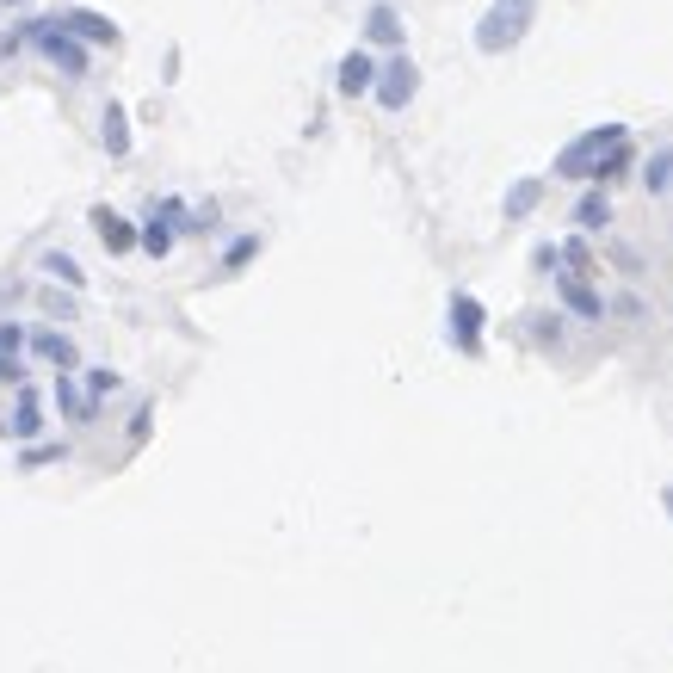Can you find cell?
Here are the masks:
<instances>
[{
	"instance_id": "7402d4cb",
	"label": "cell",
	"mask_w": 673,
	"mask_h": 673,
	"mask_svg": "<svg viewBox=\"0 0 673 673\" xmlns=\"http://www.w3.org/2000/svg\"><path fill=\"white\" fill-rule=\"evenodd\" d=\"M254 254H260V235H241V241H229V254H223V260H229V266H247Z\"/></svg>"
},
{
	"instance_id": "cb8c5ba5",
	"label": "cell",
	"mask_w": 673,
	"mask_h": 673,
	"mask_svg": "<svg viewBox=\"0 0 673 673\" xmlns=\"http://www.w3.org/2000/svg\"><path fill=\"white\" fill-rule=\"evenodd\" d=\"M56 457H68V445H38V451H25V470H38V464H56Z\"/></svg>"
},
{
	"instance_id": "2e32d148",
	"label": "cell",
	"mask_w": 673,
	"mask_h": 673,
	"mask_svg": "<svg viewBox=\"0 0 673 673\" xmlns=\"http://www.w3.org/2000/svg\"><path fill=\"white\" fill-rule=\"evenodd\" d=\"M44 272H50V278H62L68 291H81V285H87V272H81L75 260H68V254H44Z\"/></svg>"
},
{
	"instance_id": "3957f363",
	"label": "cell",
	"mask_w": 673,
	"mask_h": 673,
	"mask_svg": "<svg viewBox=\"0 0 673 673\" xmlns=\"http://www.w3.org/2000/svg\"><path fill=\"white\" fill-rule=\"evenodd\" d=\"M31 44H38V50L62 68V75H87V50H81L75 38H68V31H62L56 19H31Z\"/></svg>"
},
{
	"instance_id": "e0dca14e",
	"label": "cell",
	"mask_w": 673,
	"mask_h": 673,
	"mask_svg": "<svg viewBox=\"0 0 673 673\" xmlns=\"http://www.w3.org/2000/svg\"><path fill=\"white\" fill-rule=\"evenodd\" d=\"M624 167H630V143H618V149H612L606 161H599V167H593V186H612V180H618V173H624Z\"/></svg>"
},
{
	"instance_id": "277c9868",
	"label": "cell",
	"mask_w": 673,
	"mask_h": 673,
	"mask_svg": "<svg viewBox=\"0 0 673 673\" xmlns=\"http://www.w3.org/2000/svg\"><path fill=\"white\" fill-rule=\"evenodd\" d=\"M414 87H420V68L408 62V56H396V62H383L377 68V105H383V112H402V105L414 99Z\"/></svg>"
},
{
	"instance_id": "5bb4252c",
	"label": "cell",
	"mask_w": 673,
	"mask_h": 673,
	"mask_svg": "<svg viewBox=\"0 0 673 673\" xmlns=\"http://www.w3.org/2000/svg\"><path fill=\"white\" fill-rule=\"evenodd\" d=\"M105 149H112V155H130V124H124V112H118V105H105Z\"/></svg>"
},
{
	"instance_id": "603a6c76",
	"label": "cell",
	"mask_w": 673,
	"mask_h": 673,
	"mask_svg": "<svg viewBox=\"0 0 673 673\" xmlns=\"http://www.w3.org/2000/svg\"><path fill=\"white\" fill-rule=\"evenodd\" d=\"M19 346H25V328L19 322H0V359H19Z\"/></svg>"
},
{
	"instance_id": "7c38bea8",
	"label": "cell",
	"mask_w": 673,
	"mask_h": 673,
	"mask_svg": "<svg viewBox=\"0 0 673 673\" xmlns=\"http://www.w3.org/2000/svg\"><path fill=\"white\" fill-rule=\"evenodd\" d=\"M562 303H569L575 315H587V322H593V315H606V303H599V297H593V291L581 285L575 272H562Z\"/></svg>"
},
{
	"instance_id": "9a60e30c",
	"label": "cell",
	"mask_w": 673,
	"mask_h": 673,
	"mask_svg": "<svg viewBox=\"0 0 673 673\" xmlns=\"http://www.w3.org/2000/svg\"><path fill=\"white\" fill-rule=\"evenodd\" d=\"M31 346H38V352H44L50 365H62V371L75 365V340H68V334H38V340H31Z\"/></svg>"
},
{
	"instance_id": "7a4b0ae2",
	"label": "cell",
	"mask_w": 673,
	"mask_h": 673,
	"mask_svg": "<svg viewBox=\"0 0 673 673\" xmlns=\"http://www.w3.org/2000/svg\"><path fill=\"white\" fill-rule=\"evenodd\" d=\"M618 143H630L624 124H599V130H587V136H575V143L556 155V180H593V167L606 161Z\"/></svg>"
},
{
	"instance_id": "8992f818",
	"label": "cell",
	"mask_w": 673,
	"mask_h": 673,
	"mask_svg": "<svg viewBox=\"0 0 673 673\" xmlns=\"http://www.w3.org/2000/svg\"><path fill=\"white\" fill-rule=\"evenodd\" d=\"M68 38H93V44H118V25L105 19V13H87V7H62V19H56Z\"/></svg>"
},
{
	"instance_id": "9c48e42d",
	"label": "cell",
	"mask_w": 673,
	"mask_h": 673,
	"mask_svg": "<svg viewBox=\"0 0 673 673\" xmlns=\"http://www.w3.org/2000/svg\"><path fill=\"white\" fill-rule=\"evenodd\" d=\"M38 427H44L38 396H31V389H19V408H13V420H7L0 433H7V439H38Z\"/></svg>"
},
{
	"instance_id": "ffe728a7",
	"label": "cell",
	"mask_w": 673,
	"mask_h": 673,
	"mask_svg": "<svg viewBox=\"0 0 673 673\" xmlns=\"http://www.w3.org/2000/svg\"><path fill=\"white\" fill-rule=\"evenodd\" d=\"M112 389H118V371H105V365H93V371H87V402L112 396Z\"/></svg>"
},
{
	"instance_id": "ba28073f",
	"label": "cell",
	"mask_w": 673,
	"mask_h": 673,
	"mask_svg": "<svg viewBox=\"0 0 673 673\" xmlns=\"http://www.w3.org/2000/svg\"><path fill=\"white\" fill-rule=\"evenodd\" d=\"M371 87H377V62H371L365 50H352V56L340 62V93L359 99V93H371Z\"/></svg>"
},
{
	"instance_id": "8fae6325",
	"label": "cell",
	"mask_w": 673,
	"mask_h": 673,
	"mask_svg": "<svg viewBox=\"0 0 673 673\" xmlns=\"http://www.w3.org/2000/svg\"><path fill=\"white\" fill-rule=\"evenodd\" d=\"M575 223H581V229H606V223H612V198H606V186H593V192L575 204Z\"/></svg>"
},
{
	"instance_id": "4fadbf2b",
	"label": "cell",
	"mask_w": 673,
	"mask_h": 673,
	"mask_svg": "<svg viewBox=\"0 0 673 673\" xmlns=\"http://www.w3.org/2000/svg\"><path fill=\"white\" fill-rule=\"evenodd\" d=\"M538 198H544V180H519V186L507 192V223L531 217V210H538Z\"/></svg>"
},
{
	"instance_id": "5b68a950",
	"label": "cell",
	"mask_w": 673,
	"mask_h": 673,
	"mask_svg": "<svg viewBox=\"0 0 673 673\" xmlns=\"http://www.w3.org/2000/svg\"><path fill=\"white\" fill-rule=\"evenodd\" d=\"M451 340H457V352H482V303L470 291L451 297Z\"/></svg>"
},
{
	"instance_id": "30bf717a",
	"label": "cell",
	"mask_w": 673,
	"mask_h": 673,
	"mask_svg": "<svg viewBox=\"0 0 673 673\" xmlns=\"http://www.w3.org/2000/svg\"><path fill=\"white\" fill-rule=\"evenodd\" d=\"M365 31H371V44H402V19H396V7H389V0H377V7H371Z\"/></svg>"
},
{
	"instance_id": "d6986e66",
	"label": "cell",
	"mask_w": 673,
	"mask_h": 673,
	"mask_svg": "<svg viewBox=\"0 0 673 673\" xmlns=\"http://www.w3.org/2000/svg\"><path fill=\"white\" fill-rule=\"evenodd\" d=\"M56 402H62V408H68V414H81V420H87V414H93V402H87V396H75V383H68V371H62V377H56Z\"/></svg>"
},
{
	"instance_id": "52a82bcc",
	"label": "cell",
	"mask_w": 673,
	"mask_h": 673,
	"mask_svg": "<svg viewBox=\"0 0 673 673\" xmlns=\"http://www.w3.org/2000/svg\"><path fill=\"white\" fill-rule=\"evenodd\" d=\"M93 229H99V241H105V254H130V247H136V229L118 217V210H93Z\"/></svg>"
},
{
	"instance_id": "44dd1931",
	"label": "cell",
	"mask_w": 673,
	"mask_h": 673,
	"mask_svg": "<svg viewBox=\"0 0 673 673\" xmlns=\"http://www.w3.org/2000/svg\"><path fill=\"white\" fill-rule=\"evenodd\" d=\"M643 180H649V192H667V186H673V155H655Z\"/></svg>"
},
{
	"instance_id": "6da1fadb",
	"label": "cell",
	"mask_w": 673,
	"mask_h": 673,
	"mask_svg": "<svg viewBox=\"0 0 673 673\" xmlns=\"http://www.w3.org/2000/svg\"><path fill=\"white\" fill-rule=\"evenodd\" d=\"M531 13H538V0H494V7L482 13V25H476V50H482V56L513 50V44L525 38Z\"/></svg>"
},
{
	"instance_id": "ac0fdd59",
	"label": "cell",
	"mask_w": 673,
	"mask_h": 673,
	"mask_svg": "<svg viewBox=\"0 0 673 673\" xmlns=\"http://www.w3.org/2000/svg\"><path fill=\"white\" fill-rule=\"evenodd\" d=\"M136 241H143V247H149V254H155V260H161V254H173V229L161 223V210H155V223H149L143 235H136Z\"/></svg>"
},
{
	"instance_id": "4316f807",
	"label": "cell",
	"mask_w": 673,
	"mask_h": 673,
	"mask_svg": "<svg viewBox=\"0 0 673 673\" xmlns=\"http://www.w3.org/2000/svg\"><path fill=\"white\" fill-rule=\"evenodd\" d=\"M667 513H673V488H667Z\"/></svg>"
},
{
	"instance_id": "d4e9b609",
	"label": "cell",
	"mask_w": 673,
	"mask_h": 673,
	"mask_svg": "<svg viewBox=\"0 0 673 673\" xmlns=\"http://www.w3.org/2000/svg\"><path fill=\"white\" fill-rule=\"evenodd\" d=\"M562 260H569V266H575V278H581V272L593 266V260H587V247H581V241H562Z\"/></svg>"
},
{
	"instance_id": "484cf974",
	"label": "cell",
	"mask_w": 673,
	"mask_h": 673,
	"mask_svg": "<svg viewBox=\"0 0 673 673\" xmlns=\"http://www.w3.org/2000/svg\"><path fill=\"white\" fill-rule=\"evenodd\" d=\"M0 383H19V359H0Z\"/></svg>"
}]
</instances>
